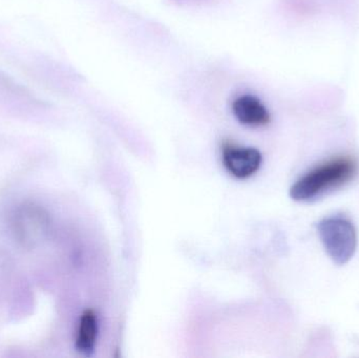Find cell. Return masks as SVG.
I'll use <instances>...</instances> for the list:
<instances>
[{"instance_id": "obj_1", "label": "cell", "mask_w": 359, "mask_h": 358, "mask_svg": "<svg viewBox=\"0 0 359 358\" xmlns=\"http://www.w3.org/2000/svg\"><path fill=\"white\" fill-rule=\"evenodd\" d=\"M358 172V162L350 157L331 160L302 177L290 189L294 201L307 202L334 187L349 182Z\"/></svg>"}, {"instance_id": "obj_2", "label": "cell", "mask_w": 359, "mask_h": 358, "mask_svg": "<svg viewBox=\"0 0 359 358\" xmlns=\"http://www.w3.org/2000/svg\"><path fill=\"white\" fill-rule=\"evenodd\" d=\"M318 235L327 254L337 264H346L355 254L358 235L350 221L343 218L325 219L318 224Z\"/></svg>"}, {"instance_id": "obj_3", "label": "cell", "mask_w": 359, "mask_h": 358, "mask_svg": "<svg viewBox=\"0 0 359 358\" xmlns=\"http://www.w3.org/2000/svg\"><path fill=\"white\" fill-rule=\"evenodd\" d=\"M223 162L232 176L238 179L248 178L259 170L262 155L251 147L234 146L227 144L223 149Z\"/></svg>"}, {"instance_id": "obj_4", "label": "cell", "mask_w": 359, "mask_h": 358, "mask_svg": "<svg viewBox=\"0 0 359 358\" xmlns=\"http://www.w3.org/2000/svg\"><path fill=\"white\" fill-rule=\"evenodd\" d=\"M234 116L242 124L263 126L270 121V115L263 103L251 95L238 97L232 104Z\"/></svg>"}, {"instance_id": "obj_5", "label": "cell", "mask_w": 359, "mask_h": 358, "mask_svg": "<svg viewBox=\"0 0 359 358\" xmlns=\"http://www.w3.org/2000/svg\"><path fill=\"white\" fill-rule=\"evenodd\" d=\"M15 226H18L21 239L27 242L37 241L43 235L46 228V216L37 208H25L19 212Z\"/></svg>"}, {"instance_id": "obj_6", "label": "cell", "mask_w": 359, "mask_h": 358, "mask_svg": "<svg viewBox=\"0 0 359 358\" xmlns=\"http://www.w3.org/2000/svg\"><path fill=\"white\" fill-rule=\"evenodd\" d=\"M98 325L94 311H84L80 319L79 329H78L76 348L84 355H90L94 351L96 344Z\"/></svg>"}]
</instances>
